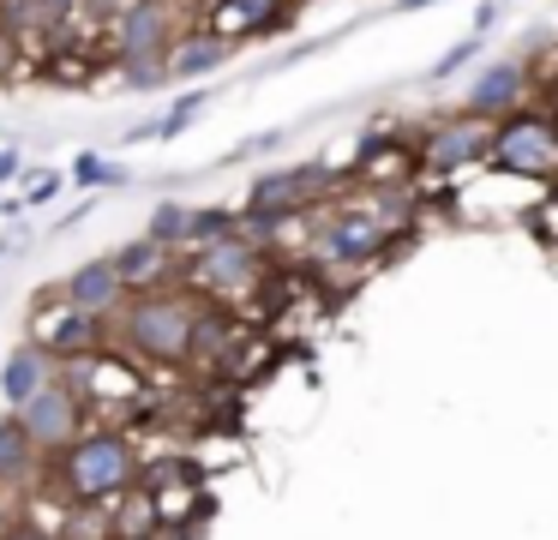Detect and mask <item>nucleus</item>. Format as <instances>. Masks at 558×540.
<instances>
[{"instance_id": "5", "label": "nucleus", "mask_w": 558, "mask_h": 540, "mask_svg": "<svg viewBox=\"0 0 558 540\" xmlns=\"http://www.w3.org/2000/svg\"><path fill=\"white\" fill-rule=\"evenodd\" d=\"M13 420L25 427V439L37 444L43 456H61L66 444H73L78 432L90 427V408H85V396H78L73 384H66L61 372H54V379L43 384V391L31 396L25 408H13Z\"/></svg>"}, {"instance_id": "4", "label": "nucleus", "mask_w": 558, "mask_h": 540, "mask_svg": "<svg viewBox=\"0 0 558 540\" xmlns=\"http://www.w3.org/2000/svg\"><path fill=\"white\" fill-rule=\"evenodd\" d=\"M493 168L529 175V180H553L558 175V120L529 108V103L517 115H505L493 127Z\"/></svg>"}, {"instance_id": "16", "label": "nucleus", "mask_w": 558, "mask_h": 540, "mask_svg": "<svg viewBox=\"0 0 558 540\" xmlns=\"http://www.w3.org/2000/svg\"><path fill=\"white\" fill-rule=\"evenodd\" d=\"M114 259V271H121V283H126V295H150V288H162L174 276V264H169V247H157V240H126V247H114L109 252Z\"/></svg>"}, {"instance_id": "31", "label": "nucleus", "mask_w": 558, "mask_h": 540, "mask_svg": "<svg viewBox=\"0 0 558 540\" xmlns=\"http://www.w3.org/2000/svg\"><path fill=\"white\" fill-rule=\"evenodd\" d=\"M289 7H313V0H289Z\"/></svg>"}, {"instance_id": "19", "label": "nucleus", "mask_w": 558, "mask_h": 540, "mask_svg": "<svg viewBox=\"0 0 558 540\" xmlns=\"http://www.w3.org/2000/svg\"><path fill=\"white\" fill-rule=\"evenodd\" d=\"M37 468H43V451L25 439V427H19L13 415H0V492L25 487Z\"/></svg>"}, {"instance_id": "6", "label": "nucleus", "mask_w": 558, "mask_h": 540, "mask_svg": "<svg viewBox=\"0 0 558 540\" xmlns=\"http://www.w3.org/2000/svg\"><path fill=\"white\" fill-rule=\"evenodd\" d=\"M186 283H198L205 295H246V288H258V276H265V252H258L253 235H229L217 240V247H193V259H186Z\"/></svg>"}, {"instance_id": "29", "label": "nucleus", "mask_w": 558, "mask_h": 540, "mask_svg": "<svg viewBox=\"0 0 558 540\" xmlns=\"http://www.w3.org/2000/svg\"><path fill=\"white\" fill-rule=\"evenodd\" d=\"M498 12H505V0H481V12H474V24H481V31H493V24H498Z\"/></svg>"}, {"instance_id": "14", "label": "nucleus", "mask_w": 558, "mask_h": 540, "mask_svg": "<svg viewBox=\"0 0 558 540\" xmlns=\"http://www.w3.org/2000/svg\"><path fill=\"white\" fill-rule=\"evenodd\" d=\"M229 55H234V43H229V36H217L210 24L181 31V36H174V48H169V84H198V79H210L217 67H229Z\"/></svg>"}, {"instance_id": "20", "label": "nucleus", "mask_w": 558, "mask_h": 540, "mask_svg": "<svg viewBox=\"0 0 558 540\" xmlns=\"http://www.w3.org/2000/svg\"><path fill=\"white\" fill-rule=\"evenodd\" d=\"M186 235H193V204H181V199L150 204V216H145V240H157V247L181 252V247H186Z\"/></svg>"}, {"instance_id": "30", "label": "nucleus", "mask_w": 558, "mask_h": 540, "mask_svg": "<svg viewBox=\"0 0 558 540\" xmlns=\"http://www.w3.org/2000/svg\"><path fill=\"white\" fill-rule=\"evenodd\" d=\"M421 7H433V0H390V12H421Z\"/></svg>"}, {"instance_id": "8", "label": "nucleus", "mask_w": 558, "mask_h": 540, "mask_svg": "<svg viewBox=\"0 0 558 540\" xmlns=\"http://www.w3.org/2000/svg\"><path fill=\"white\" fill-rule=\"evenodd\" d=\"M174 12L162 7V0H133V7H121V19H114V67L133 72V67H162L174 48Z\"/></svg>"}, {"instance_id": "26", "label": "nucleus", "mask_w": 558, "mask_h": 540, "mask_svg": "<svg viewBox=\"0 0 558 540\" xmlns=\"http://www.w3.org/2000/svg\"><path fill=\"white\" fill-rule=\"evenodd\" d=\"M0 540H61V535H49V528L31 523V516H13V523H0Z\"/></svg>"}, {"instance_id": "22", "label": "nucleus", "mask_w": 558, "mask_h": 540, "mask_svg": "<svg viewBox=\"0 0 558 540\" xmlns=\"http://www.w3.org/2000/svg\"><path fill=\"white\" fill-rule=\"evenodd\" d=\"M229 235H246L241 211H229V204H193V235H186V252H193V247H217V240H229Z\"/></svg>"}, {"instance_id": "9", "label": "nucleus", "mask_w": 558, "mask_h": 540, "mask_svg": "<svg viewBox=\"0 0 558 540\" xmlns=\"http://www.w3.org/2000/svg\"><path fill=\"white\" fill-rule=\"evenodd\" d=\"M493 127L498 120H481V115H450L433 127L421 163L433 175H457V168H474V163H493Z\"/></svg>"}, {"instance_id": "11", "label": "nucleus", "mask_w": 558, "mask_h": 540, "mask_svg": "<svg viewBox=\"0 0 558 540\" xmlns=\"http://www.w3.org/2000/svg\"><path fill=\"white\" fill-rule=\"evenodd\" d=\"M210 31L229 43H253V36H282L294 31L289 0H210Z\"/></svg>"}, {"instance_id": "21", "label": "nucleus", "mask_w": 558, "mask_h": 540, "mask_svg": "<svg viewBox=\"0 0 558 540\" xmlns=\"http://www.w3.org/2000/svg\"><path fill=\"white\" fill-rule=\"evenodd\" d=\"M66 180H73V187H85V192H97V187H126V180H133V168L114 163L109 151H78L73 168H66Z\"/></svg>"}, {"instance_id": "12", "label": "nucleus", "mask_w": 558, "mask_h": 540, "mask_svg": "<svg viewBox=\"0 0 558 540\" xmlns=\"http://www.w3.org/2000/svg\"><path fill=\"white\" fill-rule=\"evenodd\" d=\"M529 103V67L517 55H498L493 67H481V79L469 84V115L481 120H505Z\"/></svg>"}, {"instance_id": "1", "label": "nucleus", "mask_w": 558, "mask_h": 540, "mask_svg": "<svg viewBox=\"0 0 558 540\" xmlns=\"http://www.w3.org/2000/svg\"><path fill=\"white\" fill-rule=\"evenodd\" d=\"M138 444L121 427H85L61 456H54V480L66 487V504H114L121 492L138 487Z\"/></svg>"}, {"instance_id": "7", "label": "nucleus", "mask_w": 558, "mask_h": 540, "mask_svg": "<svg viewBox=\"0 0 558 540\" xmlns=\"http://www.w3.org/2000/svg\"><path fill=\"white\" fill-rule=\"evenodd\" d=\"M109 324L114 319H97V312H78V307H49V312H37L31 319V343L43 348V355L54 360V367H78V360H97V355H109Z\"/></svg>"}, {"instance_id": "24", "label": "nucleus", "mask_w": 558, "mask_h": 540, "mask_svg": "<svg viewBox=\"0 0 558 540\" xmlns=\"http://www.w3.org/2000/svg\"><path fill=\"white\" fill-rule=\"evenodd\" d=\"M474 55H481V36H462V43L457 48H445V55H438V67L433 72H426V79H433V84H445V79H457V72L462 67H469V60Z\"/></svg>"}, {"instance_id": "15", "label": "nucleus", "mask_w": 558, "mask_h": 540, "mask_svg": "<svg viewBox=\"0 0 558 540\" xmlns=\"http://www.w3.org/2000/svg\"><path fill=\"white\" fill-rule=\"evenodd\" d=\"M54 372H61V367H54L37 343H19L13 355L0 360V403H7V415H13V408H25L31 396L54 379Z\"/></svg>"}, {"instance_id": "10", "label": "nucleus", "mask_w": 558, "mask_h": 540, "mask_svg": "<svg viewBox=\"0 0 558 540\" xmlns=\"http://www.w3.org/2000/svg\"><path fill=\"white\" fill-rule=\"evenodd\" d=\"M61 300L78 307V312H97V319H114V312L126 307V283H121V271H114L109 252L73 264V271L61 276Z\"/></svg>"}, {"instance_id": "25", "label": "nucleus", "mask_w": 558, "mask_h": 540, "mask_svg": "<svg viewBox=\"0 0 558 540\" xmlns=\"http://www.w3.org/2000/svg\"><path fill=\"white\" fill-rule=\"evenodd\" d=\"M61 187H66V175H61V168H49V175H31L19 199H25V211H37V204H54V199H61Z\"/></svg>"}, {"instance_id": "13", "label": "nucleus", "mask_w": 558, "mask_h": 540, "mask_svg": "<svg viewBox=\"0 0 558 540\" xmlns=\"http://www.w3.org/2000/svg\"><path fill=\"white\" fill-rule=\"evenodd\" d=\"M385 223H378L373 211H337L325 223V235H318V252H325V264H366L385 252Z\"/></svg>"}, {"instance_id": "2", "label": "nucleus", "mask_w": 558, "mask_h": 540, "mask_svg": "<svg viewBox=\"0 0 558 540\" xmlns=\"http://www.w3.org/2000/svg\"><path fill=\"white\" fill-rule=\"evenodd\" d=\"M193 300L186 295H169V288H150V295H138L133 307H121L114 319H121V331H114V343L126 348L133 360H157V367H181L186 360V336H193Z\"/></svg>"}, {"instance_id": "27", "label": "nucleus", "mask_w": 558, "mask_h": 540, "mask_svg": "<svg viewBox=\"0 0 558 540\" xmlns=\"http://www.w3.org/2000/svg\"><path fill=\"white\" fill-rule=\"evenodd\" d=\"M19 175H25V151L19 144H0V187H13Z\"/></svg>"}, {"instance_id": "17", "label": "nucleus", "mask_w": 558, "mask_h": 540, "mask_svg": "<svg viewBox=\"0 0 558 540\" xmlns=\"http://www.w3.org/2000/svg\"><path fill=\"white\" fill-rule=\"evenodd\" d=\"M102 511H109V540H157L162 528V504L150 499L145 487H133V492H121V499L114 504H102Z\"/></svg>"}, {"instance_id": "3", "label": "nucleus", "mask_w": 558, "mask_h": 540, "mask_svg": "<svg viewBox=\"0 0 558 540\" xmlns=\"http://www.w3.org/2000/svg\"><path fill=\"white\" fill-rule=\"evenodd\" d=\"M330 187V168L325 163H289V168H265V175L246 187L241 204V228L253 240L277 235L282 223H294L301 211H313V199Z\"/></svg>"}, {"instance_id": "28", "label": "nucleus", "mask_w": 558, "mask_h": 540, "mask_svg": "<svg viewBox=\"0 0 558 540\" xmlns=\"http://www.w3.org/2000/svg\"><path fill=\"white\" fill-rule=\"evenodd\" d=\"M31 247V228L25 223H13L7 235H0V259H13V252H25Z\"/></svg>"}, {"instance_id": "23", "label": "nucleus", "mask_w": 558, "mask_h": 540, "mask_svg": "<svg viewBox=\"0 0 558 540\" xmlns=\"http://www.w3.org/2000/svg\"><path fill=\"white\" fill-rule=\"evenodd\" d=\"M205 108H210V91H205V84H193V91H181V96H174V103H169V115L157 120V144L181 139V132L193 127V120L205 115Z\"/></svg>"}, {"instance_id": "18", "label": "nucleus", "mask_w": 558, "mask_h": 540, "mask_svg": "<svg viewBox=\"0 0 558 540\" xmlns=\"http://www.w3.org/2000/svg\"><path fill=\"white\" fill-rule=\"evenodd\" d=\"M234 336H241V324H234L222 307H198L193 312V336H186V360H198V367H222V360L234 355Z\"/></svg>"}]
</instances>
